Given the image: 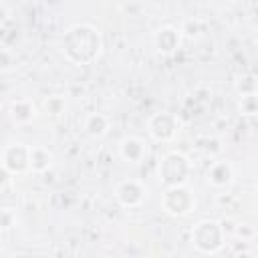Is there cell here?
Returning a JSON list of instances; mask_svg holds the SVG:
<instances>
[{"label":"cell","mask_w":258,"mask_h":258,"mask_svg":"<svg viewBox=\"0 0 258 258\" xmlns=\"http://www.w3.org/2000/svg\"><path fill=\"white\" fill-rule=\"evenodd\" d=\"M179 119L169 111H157L147 119V133L157 143H169L179 133Z\"/></svg>","instance_id":"5b68a950"},{"label":"cell","mask_w":258,"mask_h":258,"mask_svg":"<svg viewBox=\"0 0 258 258\" xmlns=\"http://www.w3.org/2000/svg\"><path fill=\"white\" fill-rule=\"evenodd\" d=\"M12 177H14V175H12V173H10V171L0 163V191L8 189V187L12 185Z\"/></svg>","instance_id":"ffe728a7"},{"label":"cell","mask_w":258,"mask_h":258,"mask_svg":"<svg viewBox=\"0 0 258 258\" xmlns=\"http://www.w3.org/2000/svg\"><path fill=\"white\" fill-rule=\"evenodd\" d=\"M119 155L127 163H141L147 157V143L137 135H125L119 141Z\"/></svg>","instance_id":"30bf717a"},{"label":"cell","mask_w":258,"mask_h":258,"mask_svg":"<svg viewBox=\"0 0 258 258\" xmlns=\"http://www.w3.org/2000/svg\"><path fill=\"white\" fill-rule=\"evenodd\" d=\"M189 175H191V161L185 153L173 149L161 155L157 163V179L163 187L187 183Z\"/></svg>","instance_id":"3957f363"},{"label":"cell","mask_w":258,"mask_h":258,"mask_svg":"<svg viewBox=\"0 0 258 258\" xmlns=\"http://www.w3.org/2000/svg\"><path fill=\"white\" fill-rule=\"evenodd\" d=\"M236 93L238 95H250V93H258V83H256V75L254 73H244L238 81H236Z\"/></svg>","instance_id":"e0dca14e"},{"label":"cell","mask_w":258,"mask_h":258,"mask_svg":"<svg viewBox=\"0 0 258 258\" xmlns=\"http://www.w3.org/2000/svg\"><path fill=\"white\" fill-rule=\"evenodd\" d=\"M189 244L200 254H218L226 246V234L222 228V222L204 218L194 224L189 232Z\"/></svg>","instance_id":"7a4b0ae2"},{"label":"cell","mask_w":258,"mask_h":258,"mask_svg":"<svg viewBox=\"0 0 258 258\" xmlns=\"http://www.w3.org/2000/svg\"><path fill=\"white\" fill-rule=\"evenodd\" d=\"M12 67V54L8 50H0V71H8Z\"/></svg>","instance_id":"44dd1931"},{"label":"cell","mask_w":258,"mask_h":258,"mask_svg":"<svg viewBox=\"0 0 258 258\" xmlns=\"http://www.w3.org/2000/svg\"><path fill=\"white\" fill-rule=\"evenodd\" d=\"M62 54L73 64H93L103 52V34L89 22H77L62 36Z\"/></svg>","instance_id":"6da1fadb"},{"label":"cell","mask_w":258,"mask_h":258,"mask_svg":"<svg viewBox=\"0 0 258 258\" xmlns=\"http://www.w3.org/2000/svg\"><path fill=\"white\" fill-rule=\"evenodd\" d=\"M111 129V119L105 115V113H89L85 119H83V131L93 137V139H99V137H105Z\"/></svg>","instance_id":"7c38bea8"},{"label":"cell","mask_w":258,"mask_h":258,"mask_svg":"<svg viewBox=\"0 0 258 258\" xmlns=\"http://www.w3.org/2000/svg\"><path fill=\"white\" fill-rule=\"evenodd\" d=\"M16 226V212L12 208H0V232H8Z\"/></svg>","instance_id":"ac0fdd59"},{"label":"cell","mask_w":258,"mask_h":258,"mask_svg":"<svg viewBox=\"0 0 258 258\" xmlns=\"http://www.w3.org/2000/svg\"><path fill=\"white\" fill-rule=\"evenodd\" d=\"M42 109H44V113H46L48 117L58 119V117H62V115L67 113V99L60 97V95L46 97L44 103H42Z\"/></svg>","instance_id":"9a60e30c"},{"label":"cell","mask_w":258,"mask_h":258,"mask_svg":"<svg viewBox=\"0 0 258 258\" xmlns=\"http://www.w3.org/2000/svg\"><path fill=\"white\" fill-rule=\"evenodd\" d=\"M0 252H2V238H0Z\"/></svg>","instance_id":"603a6c76"},{"label":"cell","mask_w":258,"mask_h":258,"mask_svg":"<svg viewBox=\"0 0 258 258\" xmlns=\"http://www.w3.org/2000/svg\"><path fill=\"white\" fill-rule=\"evenodd\" d=\"M232 232H234V236H236L238 240L252 242V240L256 238V228H254V226H250V224H236Z\"/></svg>","instance_id":"d6986e66"},{"label":"cell","mask_w":258,"mask_h":258,"mask_svg":"<svg viewBox=\"0 0 258 258\" xmlns=\"http://www.w3.org/2000/svg\"><path fill=\"white\" fill-rule=\"evenodd\" d=\"M159 204H161V210L167 216L183 218V216H187L196 210V194H194L191 187H187V183L163 187Z\"/></svg>","instance_id":"277c9868"},{"label":"cell","mask_w":258,"mask_h":258,"mask_svg":"<svg viewBox=\"0 0 258 258\" xmlns=\"http://www.w3.org/2000/svg\"><path fill=\"white\" fill-rule=\"evenodd\" d=\"M238 111H240V115H244V117H254V115L258 113V97H256V93L240 95Z\"/></svg>","instance_id":"2e32d148"},{"label":"cell","mask_w":258,"mask_h":258,"mask_svg":"<svg viewBox=\"0 0 258 258\" xmlns=\"http://www.w3.org/2000/svg\"><path fill=\"white\" fill-rule=\"evenodd\" d=\"M145 194L147 189L139 179H123L115 187V200L119 202L121 208H127V210L139 208L145 200Z\"/></svg>","instance_id":"52a82bcc"},{"label":"cell","mask_w":258,"mask_h":258,"mask_svg":"<svg viewBox=\"0 0 258 258\" xmlns=\"http://www.w3.org/2000/svg\"><path fill=\"white\" fill-rule=\"evenodd\" d=\"M28 147L22 141L8 143L0 151V163L12 173V175H22L28 171Z\"/></svg>","instance_id":"8992f818"},{"label":"cell","mask_w":258,"mask_h":258,"mask_svg":"<svg viewBox=\"0 0 258 258\" xmlns=\"http://www.w3.org/2000/svg\"><path fill=\"white\" fill-rule=\"evenodd\" d=\"M153 46H155V50H157L159 54H163V56L175 54V52L179 50V46H181L179 28L169 26V24L159 26V28L155 30V34H153Z\"/></svg>","instance_id":"ba28073f"},{"label":"cell","mask_w":258,"mask_h":258,"mask_svg":"<svg viewBox=\"0 0 258 258\" xmlns=\"http://www.w3.org/2000/svg\"><path fill=\"white\" fill-rule=\"evenodd\" d=\"M234 177H236V171H234V165L228 161V159H218L214 161L208 171H206V181L216 187V189H226L234 183Z\"/></svg>","instance_id":"9c48e42d"},{"label":"cell","mask_w":258,"mask_h":258,"mask_svg":"<svg viewBox=\"0 0 258 258\" xmlns=\"http://www.w3.org/2000/svg\"><path fill=\"white\" fill-rule=\"evenodd\" d=\"M54 155L46 145H30L28 147V171L46 173L52 167Z\"/></svg>","instance_id":"8fae6325"},{"label":"cell","mask_w":258,"mask_h":258,"mask_svg":"<svg viewBox=\"0 0 258 258\" xmlns=\"http://www.w3.org/2000/svg\"><path fill=\"white\" fill-rule=\"evenodd\" d=\"M10 117L16 125H28L36 117V107L28 99H16L10 103Z\"/></svg>","instance_id":"4fadbf2b"},{"label":"cell","mask_w":258,"mask_h":258,"mask_svg":"<svg viewBox=\"0 0 258 258\" xmlns=\"http://www.w3.org/2000/svg\"><path fill=\"white\" fill-rule=\"evenodd\" d=\"M179 34H181V38L198 40V38L204 36V22L198 20V18H185L179 26Z\"/></svg>","instance_id":"5bb4252c"},{"label":"cell","mask_w":258,"mask_h":258,"mask_svg":"<svg viewBox=\"0 0 258 258\" xmlns=\"http://www.w3.org/2000/svg\"><path fill=\"white\" fill-rule=\"evenodd\" d=\"M8 16H10V12H8L6 4L0 0V26H4V24L8 22Z\"/></svg>","instance_id":"7402d4cb"}]
</instances>
